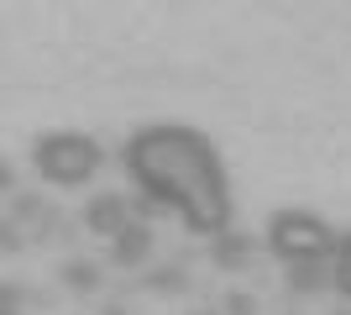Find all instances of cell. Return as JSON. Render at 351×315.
I'll list each match as a JSON object with an SVG mask.
<instances>
[{
    "mask_svg": "<svg viewBox=\"0 0 351 315\" xmlns=\"http://www.w3.org/2000/svg\"><path fill=\"white\" fill-rule=\"evenodd\" d=\"M121 163L142 189V200H152L158 210H173L189 231L215 237L231 226V174L220 163V148L199 126L152 121L126 137Z\"/></svg>",
    "mask_w": 351,
    "mask_h": 315,
    "instance_id": "6da1fadb",
    "label": "cell"
},
{
    "mask_svg": "<svg viewBox=\"0 0 351 315\" xmlns=\"http://www.w3.org/2000/svg\"><path fill=\"white\" fill-rule=\"evenodd\" d=\"M32 168L43 174L53 189H84L105 168V148L89 132H43L32 142Z\"/></svg>",
    "mask_w": 351,
    "mask_h": 315,
    "instance_id": "7a4b0ae2",
    "label": "cell"
},
{
    "mask_svg": "<svg viewBox=\"0 0 351 315\" xmlns=\"http://www.w3.org/2000/svg\"><path fill=\"white\" fill-rule=\"evenodd\" d=\"M336 226L315 215V210H273L267 215V247L278 263H309V257H330L336 253Z\"/></svg>",
    "mask_w": 351,
    "mask_h": 315,
    "instance_id": "3957f363",
    "label": "cell"
},
{
    "mask_svg": "<svg viewBox=\"0 0 351 315\" xmlns=\"http://www.w3.org/2000/svg\"><path fill=\"white\" fill-rule=\"evenodd\" d=\"M152 247H158L152 221H126L116 237H110V263H116V268H142L147 257H152Z\"/></svg>",
    "mask_w": 351,
    "mask_h": 315,
    "instance_id": "277c9868",
    "label": "cell"
},
{
    "mask_svg": "<svg viewBox=\"0 0 351 315\" xmlns=\"http://www.w3.org/2000/svg\"><path fill=\"white\" fill-rule=\"evenodd\" d=\"M126 221H136V215H132V200H126V195H110V189H100V195H89V200H84V226L95 231V237L110 242Z\"/></svg>",
    "mask_w": 351,
    "mask_h": 315,
    "instance_id": "5b68a950",
    "label": "cell"
},
{
    "mask_svg": "<svg viewBox=\"0 0 351 315\" xmlns=\"http://www.w3.org/2000/svg\"><path fill=\"white\" fill-rule=\"evenodd\" d=\"M252 253H257V242H252L247 231H215V242H210V257H215V268H226V273H241L252 263Z\"/></svg>",
    "mask_w": 351,
    "mask_h": 315,
    "instance_id": "8992f818",
    "label": "cell"
},
{
    "mask_svg": "<svg viewBox=\"0 0 351 315\" xmlns=\"http://www.w3.org/2000/svg\"><path fill=\"white\" fill-rule=\"evenodd\" d=\"M293 294H325L330 289V257H309V263H283Z\"/></svg>",
    "mask_w": 351,
    "mask_h": 315,
    "instance_id": "52a82bcc",
    "label": "cell"
},
{
    "mask_svg": "<svg viewBox=\"0 0 351 315\" xmlns=\"http://www.w3.org/2000/svg\"><path fill=\"white\" fill-rule=\"evenodd\" d=\"M330 289H341V300L351 305V231L336 237V253H330Z\"/></svg>",
    "mask_w": 351,
    "mask_h": 315,
    "instance_id": "ba28073f",
    "label": "cell"
},
{
    "mask_svg": "<svg viewBox=\"0 0 351 315\" xmlns=\"http://www.w3.org/2000/svg\"><path fill=\"white\" fill-rule=\"evenodd\" d=\"M58 279L73 289V294H95V289H100V268H95V263H84V257L63 263V268H58Z\"/></svg>",
    "mask_w": 351,
    "mask_h": 315,
    "instance_id": "9c48e42d",
    "label": "cell"
},
{
    "mask_svg": "<svg viewBox=\"0 0 351 315\" xmlns=\"http://www.w3.org/2000/svg\"><path fill=\"white\" fill-rule=\"evenodd\" d=\"M184 284H189V273L178 268V263H168V268H152V273H147V289H158V294H178Z\"/></svg>",
    "mask_w": 351,
    "mask_h": 315,
    "instance_id": "30bf717a",
    "label": "cell"
},
{
    "mask_svg": "<svg viewBox=\"0 0 351 315\" xmlns=\"http://www.w3.org/2000/svg\"><path fill=\"white\" fill-rule=\"evenodd\" d=\"M220 315H257V300L252 294H226V310Z\"/></svg>",
    "mask_w": 351,
    "mask_h": 315,
    "instance_id": "8fae6325",
    "label": "cell"
},
{
    "mask_svg": "<svg viewBox=\"0 0 351 315\" xmlns=\"http://www.w3.org/2000/svg\"><path fill=\"white\" fill-rule=\"evenodd\" d=\"M0 310H21V284L16 279H0Z\"/></svg>",
    "mask_w": 351,
    "mask_h": 315,
    "instance_id": "7c38bea8",
    "label": "cell"
},
{
    "mask_svg": "<svg viewBox=\"0 0 351 315\" xmlns=\"http://www.w3.org/2000/svg\"><path fill=\"white\" fill-rule=\"evenodd\" d=\"M11 189H16V168L0 158V195H11Z\"/></svg>",
    "mask_w": 351,
    "mask_h": 315,
    "instance_id": "4fadbf2b",
    "label": "cell"
},
{
    "mask_svg": "<svg viewBox=\"0 0 351 315\" xmlns=\"http://www.w3.org/2000/svg\"><path fill=\"white\" fill-rule=\"evenodd\" d=\"M189 315H220V310H189Z\"/></svg>",
    "mask_w": 351,
    "mask_h": 315,
    "instance_id": "5bb4252c",
    "label": "cell"
},
{
    "mask_svg": "<svg viewBox=\"0 0 351 315\" xmlns=\"http://www.w3.org/2000/svg\"><path fill=\"white\" fill-rule=\"evenodd\" d=\"M0 315H21V310H0Z\"/></svg>",
    "mask_w": 351,
    "mask_h": 315,
    "instance_id": "9a60e30c",
    "label": "cell"
},
{
    "mask_svg": "<svg viewBox=\"0 0 351 315\" xmlns=\"http://www.w3.org/2000/svg\"><path fill=\"white\" fill-rule=\"evenodd\" d=\"M341 315H351V310H341Z\"/></svg>",
    "mask_w": 351,
    "mask_h": 315,
    "instance_id": "2e32d148",
    "label": "cell"
}]
</instances>
